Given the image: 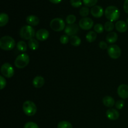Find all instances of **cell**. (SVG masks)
<instances>
[{
  "label": "cell",
  "mask_w": 128,
  "mask_h": 128,
  "mask_svg": "<svg viewBox=\"0 0 128 128\" xmlns=\"http://www.w3.org/2000/svg\"><path fill=\"white\" fill-rule=\"evenodd\" d=\"M105 16L110 21H117L120 16V11L117 7L114 6H108L105 10Z\"/></svg>",
  "instance_id": "1"
},
{
  "label": "cell",
  "mask_w": 128,
  "mask_h": 128,
  "mask_svg": "<svg viewBox=\"0 0 128 128\" xmlns=\"http://www.w3.org/2000/svg\"><path fill=\"white\" fill-rule=\"evenodd\" d=\"M14 40L10 36H4L0 40V48L4 51H10L15 47Z\"/></svg>",
  "instance_id": "2"
},
{
  "label": "cell",
  "mask_w": 128,
  "mask_h": 128,
  "mask_svg": "<svg viewBox=\"0 0 128 128\" xmlns=\"http://www.w3.org/2000/svg\"><path fill=\"white\" fill-rule=\"evenodd\" d=\"M20 35L21 38L26 40H30L35 36V31L33 28L30 25H26L21 28L20 31Z\"/></svg>",
  "instance_id": "3"
},
{
  "label": "cell",
  "mask_w": 128,
  "mask_h": 128,
  "mask_svg": "<svg viewBox=\"0 0 128 128\" xmlns=\"http://www.w3.org/2000/svg\"><path fill=\"white\" fill-rule=\"evenodd\" d=\"M22 110L26 116H32L37 112V107L32 101H26L22 105Z\"/></svg>",
  "instance_id": "4"
},
{
  "label": "cell",
  "mask_w": 128,
  "mask_h": 128,
  "mask_svg": "<svg viewBox=\"0 0 128 128\" xmlns=\"http://www.w3.org/2000/svg\"><path fill=\"white\" fill-rule=\"evenodd\" d=\"M30 56L26 53H22L17 56L14 61V65L19 69H22L28 66L30 62Z\"/></svg>",
  "instance_id": "5"
},
{
  "label": "cell",
  "mask_w": 128,
  "mask_h": 128,
  "mask_svg": "<svg viewBox=\"0 0 128 128\" xmlns=\"http://www.w3.org/2000/svg\"><path fill=\"white\" fill-rule=\"evenodd\" d=\"M50 26L51 30L54 31H57V32L62 31L66 28L65 22L62 19L60 18L52 19L50 22Z\"/></svg>",
  "instance_id": "6"
},
{
  "label": "cell",
  "mask_w": 128,
  "mask_h": 128,
  "mask_svg": "<svg viewBox=\"0 0 128 128\" xmlns=\"http://www.w3.org/2000/svg\"><path fill=\"white\" fill-rule=\"evenodd\" d=\"M108 54L111 58L113 60L118 59L121 55V50L118 45L111 44L108 46Z\"/></svg>",
  "instance_id": "7"
},
{
  "label": "cell",
  "mask_w": 128,
  "mask_h": 128,
  "mask_svg": "<svg viewBox=\"0 0 128 128\" xmlns=\"http://www.w3.org/2000/svg\"><path fill=\"white\" fill-rule=\"evenodd\" d=\"M1 72L2 76H3L4 77L10 78H12L14 74V70L10 63L6 62L1 66Z\"/></svg>",
  "instance_id": "8"
},
{
  "label": "cell",
  "mask_w": 128,
  "mask_h": 128,
  "mask_svg": "<svg viewBox=\"0 0 128 128\" xmlns=\"http://www.w3.org/2000/svg\"><path fill=\"white\" fill-rule=\"evenodd\" d=\"M94 22L90 18H82L79 21V26L82 30H90L92 28Z\"/></svg>",
  "instance_id": "9"
},
{
  "label": "cell",
  "mask_w": 128,
  "mask_h": 128,
  "mask_svg": "<svg viewBox=\"0 0 128 128\" xmlns=\"http://www.w3.org/2000/svg\"><path fill=\"white\" fill-rule=\"evenodd\" d=\"M79 29V26L76 24H68L65 28L64 32L68 36H72L78 32Z\"/></svg>",
  "instance_id": "10"
},
{
  "label": "cell",
  "mask_w": 128,
  "mask_h": 128,
  "mask_svg": "<svg viewBox=\"0 0 128 128\" xmlns=\"http://www.w3.org/2000/svg\"><path fill=\"white\" fill-rule=\"evenodd\" d=\"M117 92L118 94L121 98L123 100L128 98V86L127 84H122L119 86Z\"/></svg>",
  "instance_id": "11"
},
{
  "label": "cell",
  "mask_w": 128,
  "mask_h": 128,
  "mask_svg": "<svg viewBox=\"0 0 128 128\" xmlns=\"http://www.w3.org/2000/svg\"><path fill=\"white\" fill-rule=\"evenodd\" d=\"M50 36V32L46 29H40L36 32V40L44 41L47 40Z\"/></svg>",
  "instance_id": "12"
},
{
  "label": "cell",
  "mask_w": 128,
  "mask_h": 128,
  "mask_svg": "<svg viewBox=\"0 0 128 128\" xmlns=\"http://www.w3.org/2000/svg\"><path fill=\"white\" fill-rule=\"evenodd\" d=\"M104 11L103 8L101 6H98V5L92 7L91 10V14L92 16L96 18L102 17L104 14Z\"/></svg>",
  "instance_id": "13"
},
{
  "label": "cell",
  "mask_w": 128,
  "mask_h": 128,
  "mask_svg": "<svg viewBox=\"0 0 128 128\" xmlns=\"http://www.w3.org/2000/svg\"><path fill=\"white\" fill-rule=\"evenodd\" d=\"M106 116L109 120L114 121V120H117L120 118V112L115 109H109L106 111Z\"/></svg>",
  "instance_id": "14"
},
{
  "label": "cell",
  "mask_w": 128,
  "mask_h": 128,
  "mask_svg": "<svg viewBox=\"0 0 128 128\" xmlns=\"http://www.w3.org/2000/svg\"><path fill=\"white\" fill-rule=\"evenodd\" d=\"M115 28L116 30L120 32H125L128 29V24L124 21H118L115 24Z\"/></svg>",
  "instance_id": "15"
},
{
  "label": "cell",
  "mask_w": 128,
  "mask_h": 128,
  "mask_svg": "<svg viewBox=\"0 0 128 128\" xmlns=\"http://www.w3.org/2000/svg\"><path fill=\"white\" fill-rule=\"evenodd\" d=\"M45 83V80L43 77L41 76H38L34 78L32 81V84L33 86L36 88H40L42 87Z\"/></svg>",
  "instance_id": "16"
},
{
  "label": "cell",
  "mask_w": 128,
  "mask_h": 128,
  "mask_svg": "<svg viewBox=\"0 0 128 128\" xmlns=\"http://www.w3.org/2000/svg\"><path fill=\"white\" fill-rule=\"evenodd\" d=\"M26 22L31 26H37L40 23V19L34 15H30L26 18Z\"/></svg>",
  "instance_id": "17"
},
{
  "label": "cell",
  "mask_w": 128,
  "mask_h": 128,
  "mask_svg": "<svg viewBox=\"0 0 128 128\" xmlns=\"http://www.w3.org/2000/svg\"><path fill=\"white\" fill-rule=\"evenodd\" d=\"M102 103L106 107L111 108L115 105V101L111 96H106L102 99Z\"/></svg>",
  "instance_id": "18"
},
{
  "label": "cell",
  "mask_w": 128,
  "mask_h": 128,
  "mask_svg": "<svg viewBox=\"0 0 128 128\" xmlns=\"http://www.w3.org/2000/svg\"><path fill=\"white\" fill-rule=\"evenodd\" d=\"M118 38V34L116 32H110L106 36V40L108 43L113 44L117 41Z\"/></svg>",
  "instance_id": "19"
},
{
  "label": "cell",
  "mask_w": 128,
  "mask_h": 128,
  "mask_svg": "<svg viewBox=\"0 0 128 128\" xmlns=\"http://www.w3.org/2000/svg\"><path fill=\"white\" fill-rule=\"evenodd\" d=\"M39 46H40V44H39L38 41L37 40L34 38L31 39L30 40H29L28 41V46L31 50L32 51H35V50H37L38 49Z\"/></svg>",
  "instance_id": "20"
},
{
  "label": "cell",
  "mask_w": 128,
  "mask_h": 128,
  "mask_svg": "<svg viewBox=\"0 0 128 128\" xmlns=\"http://www.w3.org/2000/svg\"><path fill=\"white\" fill-rule=\"evenodd\" d=\"M70 41L71 44L73 46H79L81 43V38H79L78 36H76V35L71 36Z\"/></svg>",
  "instance_id": "21"
},
{
  "label": "cell",
  "mask_w": 128,
  "mask_h": 128,
  "mask_svg": "<svg viewBox=\"0 0 128 128\" xmlns=\"http://www.w3.org/2000/svg\"><path fill=\"white\" fill-rule=\"evenodd\" d=\"M9 21V16L6 13H1L0 14V26L3 27L6 26Z\"/></svg>",
  "instance_id": "22"
},
{
  "label": "cell",
  "mask_w": 128,
  "mask_h": 128,
  "mask_svg": "<svg viewBox=\"0 0 128 128\" xmlns=\"http://www.w3.org/2000/svg\"><path fill=\"white\" fill-rule=\"evenodd\" d=\"M96 38H97V34L95 31H90L86 36V40L89 42H94L96 40Z\"/></svg>",
  "instance_id": "23"
},
{
  "label": "cell",
  "mask_w": 128,
  "mask_h": 128,
  "mask_svg": "<svg viewBox=\"0 0 128 128\" xmlns=\"http://www.w3.org/2000/svg\"><path fill=\"white\" fill-rule=\"evenodd\" d=\"M16 48L19 51L21 52H25L27 51V44L24 41H20L16 44Z\"/></svg>",
  "instance_id": "24"
},
{
  "label": "cell",
  "mask_w": 128,
  "mask_h": 128,
  "mask_svg": "<svg viewBox=\"0 0 128 128\" xmlns=\"http://www.w3.org/2000/svg\"><path fill=\"white\" fill-rule=\"evenodd\" d=\"M58 128H72V126L70 122L66 121H60L58 124Z\"/></svg>",
  "instance_id": "25"
},
{
  "label": "cell",
  "mask_w": 128,
  "mask_h": 128,
  "mask_svg": "<svg viewBox=\"0 0 128 128\" xmlns=\"http://www.w3.org/2000/svg\"><path fill=\"white\" fill-rule=\"evenodd\" d=\"M104 30H106V31H108V32H111L114 28V24L111 21H107V22H105L104 26Z\"/></svg>",
  "instance_id": "26"
},
{
  "label": "cell",
  "mask_w": 128,
  "mask_h": 128,
  "mask_svg": "<svg viewBox=\"0 0 128 128\" xmlns=\"http://www.w3.org/2000/svg\"><path fill=\"white\" fill-rule=\"evenodd\" d=\"M90 14V9L88 8V7H82L80 10V14L81 15L82 17L86 18Z\"/></svg>",
  "instance_id": "27"
},
{
  "label": "cell",
  "mask_w": 128,
  "mask_h": 128,
  "mask_svg": "<svg viewBox=\"0 0 128 128\" xmlns=\"http://www.w3.org/2000/svg\"><path fill=\"white\" fill-rule=\"evenodd\" d=\"M98 0H82V2L86 7H93L96 6Z\"/></svg>",
  "instance_id": "28"
},
{
  "label": "cell",
  "mask_w": 128,
  "mask_h": 128,
  "mask_svg": "<svg viewBox=\"0 0 128 128\" xmlns=\"http://www.w3.org/2000/svg\"><path fill=\"white\" fill-rule=\"evenodd\" d=\"M76 21V17L73 14H70L66 17V21L68 24H74Z\"/></svg>",
  "instance_id": "29"
},
{
  "label": "cell",
  "mask_w": 128,
  "mask_h": 128,
  "mask_svg": "<svg viewBox=\"0 0 128 128\" xmlns=\"http://www.w3.org/2000/svg\"><path fill=\"white\" fill-rule=\"evenodd\" d=\"M94 31L97 33H101L104 31V28L102 26L101 24H96L94 26Z\"/></svg>",
  "instance_id": "30"
},
{
  "label": "cell",
  "mask_w": 128,
  "mask_h": 128,
  "mask_svg": "<svg viewBox=\"0 0 128 128\" xmlns=\"http://www.w3.org/2000/svg\"><path fill=\"white\" fill-rule=\"evenodd\" d=\"M70 4L74 8H79L82 5L81 0H70Z\"/></svg>",
  "instance_id": "31"
},
{
  "label": "cell",
  "mask_w": 128,
  "mask_h": 128,
  "mask_svg": "<svg viewBox=\"0 0 128 128\" xmlns=\"http://www.w3.org/2000/svg\"><path fill=\"white\" fill-rule=\"evenodd\" d=\"M60 42L62 44H66L68 43L69 41H70V38H69L68 36L66 34L62 35L60 38Z\"/></svg>",
  "instance_id": "32"
},
{
  "label": "cell",
  "mask_w": 128,
  "mask_h": 128,
  "mask_svg": "<svg viewBox=\"0 0 128 128\" xmlns=\"http://www.w3.org/2000/svg\"><path fill=\"white\" fill-rule=\"evenodd\" d=\"M24 128H40L38 125L34 122H28L24 126Z\"/></svg>",
  "instance_id": "33"
},
{
  "label": "cell",
  "mask_w": 128,
  "mask_h": 128,
  "mask_svg": "<svg viewBox=\"0 0 128 128\" xmlns=\"http://www.w3.org/2000/svg\"><path fill=\"white\" fill-rule=\"evenodd\" d=\"M124 100H118L115 103V106H116V108L117 110H121L124 107Z\"/></svg>",
  "instance_id": "34"
},
{
  "label": "cell",
  "mask_w": 128,
  "mask_h": 128,
  "mask_svg": "<svg viewBox=\"0 0 128 128\" xmlns=\"http://www.w3.org/2000/svg\"><path fill=\"white\" fill-rule=\"evenodd\" d=\"M6 86V81L3 76H0V88L1 90H3Z\"/></svg>",
  "instance_id": "35"
},
{
  "label": "cell",
  "mask_w": 128,
  "mask_h": 128,
  "mask_svg": "<svg viewBox=\"0 0 128 128\" xmlns=\"http://www.w3.org/2000/svg\"><path fill=\"white\" fill-rule=\"evenodd\" d=\"M99 47L101 49V50H106L108 48V44L106 43L104 41H101L99 43Z\"/></svg>",
  "instance_id": "36"
},
{
  "label": "cell",
  "mask_w": 128,
  "mask_h": 128,
  "mask_svg": "<svg viewBox=\"0 0 128 128\" xmlns=\"http://www.w3.org/2000/svg\"><path fill=\"white\" fill-rule=\"evenodd\" d=\"M123 9L125 12L128 14V0H125L123 5Z\"/></svg>",
  "instance_id": "37"
},
{
  "label": "cell",
  "mask_w": 128,
  "mask_h": 128,
  "mask_svg": "<svg viewBox=\"0 0 128 128\" xmlns=\"http://www.w3.org/2000/svg\"><path fill=\"white\" fill-rule=\"evenodd\" d=\"M49 1L53 4H58L61 2L62 0H49Z\"/></svg>",
  "instance_id": "38"
},
{
  "label": "cell",
  "mask_w": 128,
  "mask_h": 128,
  "mask_svg": "<svg viewBox=\"0 0 128 128\" xmlns=\"http://www.w3.org/2000/svg\"><path fill=\"white\" fill-rule=\"evenodd\" d=\"M126 23H127L128 25V18H127V20H126Z\"/></svg>",
  "instance_id": "39"
}]
</instances>
